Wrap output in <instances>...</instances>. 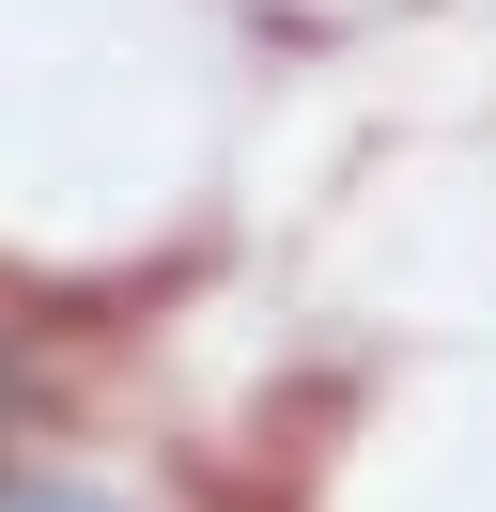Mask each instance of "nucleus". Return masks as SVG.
I'll use <instances>...</instances> for the list:
<instances>
[{"label":"nucleus","mask_w":496,"mask_h":512,"mask_svg":"<svg viewBox=\"0 0 496 512\" xmlns=\"http://www.w3.org/2000/svg\"><path fill=\"white\" fill-rule=\"evenodd\" d=\"M0 512H124V497H93V481H16Z\"/></svg>","instance_id":"1"},{"label":"nucleus","mask_w":496,"mask_h":512,"mask_svg":"<svg viewBox=\"0 0 496 512\" xmlns=\"http://www.w3.org/2000/svg\"><path fill=\"white\" fill-rule=\"evenodd\" d=\"M0 435H16V373H0Z\"/></svg>","instance_id":"2"}]
</instances>
